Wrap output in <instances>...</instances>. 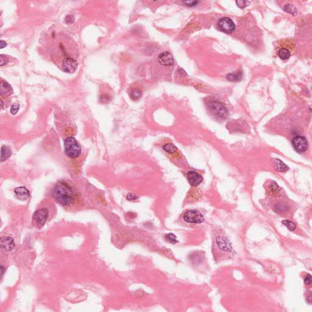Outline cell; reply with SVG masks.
I'll list each match as a JSON object with an SVG mask.
<instances>
[{
  "instance_id": "obj_1",
  "label": "cell",
  "mask_w": 312,
  "mask_h": 312,
  "mask_svg": "<svg viewBox=\"0 0 312 312\" xmlns=\"http://www.w3.org/2000/svg\"><path fill=\"white\" fill-rule=\"evenodd\" d=\"M52 196L57 203L63 206L70 205L74 200L72 188L64 181H59L55 185L52 189Z\"/></svg>"
},
{
  "instance_id": "obj_2",
  "label": "cell",
  "mask_w": 312,
  "mask_h": 312,
  "mask_svg": "<svg viewBox=\"0 0 312 312\" xmlns=\"http://www.w3.org/2000/svg\"><path fill=\"white\" fill-rule=\"evenodd\" d=\"M64 151L67 157L75 158L80 156L81 147L73 137H68L64 140Z\"/></svg>"
},
{
  "instance_id": "obj_3",
  "label": "cell",
  "mask_w": 312,
  "mask_h": 312,
  "mask_svg": "<svg viewBox=\"0 0 312 312\" xmlns=\"http://www.w3.org/2000/svg\"><path fill=\"white\" fill-rule=\"evenodd\" d=\"M208 112L214 116L219 119H226L228 112L224 104L216 101H210L207 104Z\"/></svg>"
},
{
  "instance_id": "obj_4",
  "label": "cell",
  "mask_w": 312,
  "mask_h": 312,
  "mask_svg": "<svg viewBox=\"0 0 312 312\" xmlns=\"http://www.w3.org/2000/svg\"><path fill=\"white\" fill-rule=\"evenodd\" d=\"M183 219L185 221L193 224H200L204 221L203 215L196 210L187 211L183 216Z\"/></svg>"
},
{
  "instance_id": "obj_5",
  "label": "cell",
  "mask_w": 312,
  "mask_h": 312,
  "mask_svg": "<svg viewBox=\"0 0 312 312\" xmlns=\"http://www.w3.org/2000/svg\"><path fill=\"white\" fill-rule=\"evenodd\" d=\"M48 216V210L47 208H40L34 212L32 216V219L37 227L41 228L45 224Z\"/></svg>"
},
{
  "instance_id": "obj_6",
  "label": "cell",
  "mask_w": 312,
  "mask_h": 312,
  "mask_svg": "<svg viewBox=\"0 0 312 312\" xmlns=\"http://www.w3.org/2000/svg\"><path fill=\"white\" fill-rule=\"evenodd\" d=\"M218 26L221 31L226 34H231L235 29V25L234 22L228 17H223L221 18L218 22Z\"/></svg>"
},
{
  "instance_id": "obj_7",
  "label": "cell",
  "mask_w": 312,
  "mask_h": 312,
  "mask_svg": "<svg viewBox=\"0 0 312 312\" xmlns=\"http://www.w3.org/2000/svg\"><path fill=\"white\" fill-rule=\"evenodd\" d=\"M292 144L295 150L299 153H304L308 147L306 139L301 135L295 137L292 140Z\"/></svg>"
},
{
  "instance_id": "obj_8",
  "label": "cell",
  "mask_w": 312,
  "mask_h": 312,
  "mask_svg": "<svg viewBox=\"0 0 312 312\" xmlns=\"http://www.w3.org/2000/svg\"><path fill=\"white\" fill-rule=\"evenodd\" d=\"M78 62L73 58L66 57L62 61V69L63 71L68 73H73L78 68Z\"/></svg>"
},
{
  "instance_id": "obj_9",
  "label": "cell",
  "mask_w": 312,
  "mask_h": 312,
  "mask_svg": "<svg viewBox=\"0 0 312 312\" xmlns=\"http://www.w3.org/2000/svg\"><path fill=\"white\" fill-rule=\"evenodd\" d=\"M0 246L2 250L6 252L11 251L15 246L14 240L9 237H2L0 240Z\"/></svg>"
},
{
  "instance_id": "obj_10",
  "label": "cell",
  "mask_w": 312,
  "mask_h": 312,
  "mask_svg": "<svg viewBox=\"0 0 312 312\" xmlns=\"http://www.w3.org/2000/svg\"><path fill=\"white\" fill-rule=\"evenodd\" d=\"M158 60L160 63L164 66H172L174 65V60L173 55L170 52L168 51L161 53L158 57Z\"/></svg>"
},
{
  "instance_id": "obj_11",
  "label": "cell",
  "mask_w": 312,
  "mask_h": 312,
  "mask_svg": "<svg viewBox=\"0 0 312 312\" xmlns=\"http://www.w3.org/2000/svg\"><path fill=\"white\" fill-rule=\"evenodd\" d=\"M187 178L188 182L193 187H196L200 185L203 181V176L199 173L195 171H190L187 174Z\"/></svg>"
},
{
  "instance_id": "obj_12",
  "label": "cell",
  "mask_w": 312,
  "mask_h": 312,
  "mask_svg": "<svg viewBox=\"0 0 312 312\" xmlns=\"http://www.w3.org/2000/svg\"><path fill=\"white\" fill-rule=\"evenodd\" d=\"M14 193L17 199L21 201H25L30 196V192L25 187H19L14 189Z\"/></svg>"
},
{
  "instance_id": "obj_13",
  "label": "cell",
  "mask_w": 312,
  "mask_h": 312,
  "mask_svg": "<svg viewBox=\"0 0 312 312\" xmlns=\"http://www.w3.org/2000/svg\"><path fill=\"white\" fill-rule=\"evenodd\" d=\"M13 93L11 86L5 81H1L0 83V94L1 97H8Z\"/></svg>"
},
{
  "instance_id": "obj_14",
  "label": "cell",
  "mask_w": 312,
  "mask_h": 312,
  "mask_svg": "<svg viewBox=\"0 0 312 312\" xmlns=\"http://www.w3.org/2000/svg\"><path fill=\"white\" fill-rule=\"evenodd\" d=\"M243 73L241 71H235L229 73L226 75V79L231 82H238L242 80Z\"/></svg>"
},
{
  "instance_id": "obj_15",
  "label": "cell",
  "mask_w": 312,
  "mask_h": 312,
  "mask_svg": "<svg viewBox=\"0 0 312 312\" xmlns=\"http://www.w3.org/2000/svg\"><path fill=\"white\" fill-rule=\"evenodd\" d=\"M12 150L7 146H2L1 149V162L6 160L11 156Z\"/></svg>"
},
{
  "instance_id": "obj_16",
  "label": "cell",
  "mask_w": 312,
  "mask_h": 312,
  "mask_svg": "<svg viewBox=\"0 0 312 312\" xmlns=\"http://www.w3.org/2000/svg\"><path fill=\"white\" fill-rule=\"evenodd\" d=\"M274 162H275L276 167V169L277 171H279L280 172H283V171H287L288 169V166L283 162H282L280 160L274 159Z\"/></svg>"
},
{
  "instance_id": "obj_17",
  "label": "cell",
  "mask_w": 312,
  "mask_h": 312,
  "mask_svg": "<svg viewBox=\"0 0 312 312\" xmlns=\"http://www.w3.org/2000/svg\"><path fill=\"white\" fill-rule=\"evenodd\" d=\"M277 55L280 59H282L283 60H287L290 58V57L291 55V53L288 49L283 48H280L278 51Z\"/></svg>"
},
{
  "instance_id": "obj_18",
  "label": "cell",
  "mask_w": 312,
  "mask_h": 312,
  "mask_svg": "<svg viewBox=\"0 0 312 312\" xmlns=\"http://www.w3.org/2000/svg\"><path fill=\"white\" fill-rule=\"evenodd\" d=\"M163 149L166 152H167L168 153H169V154H173V153H175L177 150V148L176 147V146L172 143H167V144L163 146Z\"/></svg>"
},
{
  "instance_id": "obj_19",
  "label": "cell",
  "mask_w": 312,
  "mask_h": 312,
  "mask_svg": "<svg viewBox=\"0 0 312 312\" xmlns=\"http://www.w3.org/2000/svg\"><path fill=\"white\" fill-rule=\"evenodd\" d=\"M142 93L139 89H135L133 90L131 93V97L134 100H137L142 97Z\"/></svg>"
},
{
  "instance_id": "obj_20",
  "label": "cell",
  "mask_w": 312,
  "mask_h": 312,
  "mask_svg": "<svg viewBox=\"0 0 312 312\" xmlns=\"http://www.w3.org/2000/svg\"><path fill=\"white\" fill-rule=\"evenodd\" d=\"M284 10L285 11H286L288 13H290L291 14H293L294 15H296L298 12H297V9H296V7H295L293 5L291 4H286L285 6H284Z\"/></svg>"
},
{
  "instance_id": "obj_21",
  "label": "cell",
  "mask_w": 312,
  "mask_h": 312,
  "mask_svg": "<svg viewBox=\"0 0 312 312\" xmlns=\"http://www.w3.org/2000/svg\"><path fill=\"white\" fill-rule=\"evenodd\" d=\"M282 223L288 227V229L291 230V231H293L295 230V229L296 228V224L293 223L292 221L288 220V219H285V220H283L282 221Z\"/></svg>"
},
{
  "instance_id": "obj_22",
  "label": "cell",
  "mask_w": 312,
  "mask_h": 312,
  "mask_svg": "<svg viewBox=\"0 0 312 312\" xmlns=\"http://www.w3.org/2000/svg\"><path fill=\"white\" fill-rule=\"evenodd\" d=\"M165 238H166V239L169 243H171L173 244H175V243H176L177 242L176 237L174 234H167L165 236Z\"/></svg>"
},
{
  "instance_id": "obj_23",
  "label": "cell",
  "mask_w": 312,
  "mask_h": 312,
  "mask_svg": "<svg viewBox=\"0 0 312 312\" xmlns=\"http://www.w3.org/2000/svg\"><path fill=\"white\" fill-rule=\"evenodd\" d=\"M20 105L18 104H13L12 105L10 108V112L12 115H15L18 112Z\"/></svg>"
},
{
  "instance_id": "obj_24",
  "label": "cell",
  "mask_w": 312,
  "mask_h": 312,
  "mask_svg": "<svg viewBox=\"0 0 312 312\" xmlns=\"http://www.w3.org/2000/svg\"><path fill=\"white\" fill-rule=\"evenodd\" d=\"M9 62L7 57L2 54L0 55V66L2 67L4 65H6Z\"/></svg>"
},
{
  "instance_id": "obj_25",
  "label": "cell",
  "mask_w": 312,
  "mask_h": 312,
  "mask_svg": "<svg viewBox=\"0 0 312 312\" xmlns=\"http://www.w3.org/2000/svg\"><path fill=\"white\" fill-rule=\"evenodd\" d=\"M248 2L246 1H236V4L238 6V7H239L241 9L245 8L247 6Z\"/></svg>"
},
{
  "instance_id": "obj_26",
  "label": "cell",
  "mask_w": 312,
  "mask_h": 312,
  "mask_svg": "<svg viewBox=\"0 0 312 312\" xmlns=\"http://www.w3.org/2000/svg\"><path fill=\"white\" fill-rule=\"evenodd\" d=\"M304 283L306 285H310L312 283V276L308 274L304 279Z\"/></svg>"
},
{
  "instance_id": "obj_27",
  "label": "cell",
  "mask_w": 312,
  "mask_h": 312,
  "mask_svg": "<svg viewBox=\"0 0 312 312\" xmlns=\"http://www.w3.org/2000/svg\"><path fill=\"white\" fill-rule=\"evenodd\" d=\"M139 198V197L137 196H136L135 195H134V194H132V193H129L127 196V199L129 200V201H133V200H136Z\"/></svg>"
},
{
  "instance_id": "obj_28",
  "label": "cell",
  "mask_w": 312,
  "mask_h": 312,
  "mask_svg": "<svg viewBox=\"0 0 312 312\" xmlns=\"http://www.w3.org/2000/svg\"><path fill=\"white\" fill-rule=\"evenodd\" d=\"M185 4L188 6H195L198 3V1H185L184 2Z\"/></svg>"
},
{
  "instance_id": "obj_29",
  "label": "cell",
  "mask_w": 312,
  "mask_h": 312,
  "mask_svg": "<svg viewBox=\"0 0 312 312\" xmlns=\"http://www.w3.org/2000/svg\"><path fill=\"white\" fill-rule=\"evenodd\" d=\"M65 21L67 23H73L74 21V17L73 15H68L65 18Z\"/></svg>"
},
{
  "instance_id": "obj_30",
  "label": "cell",
  "mask_w": 312,
  "mask_h": 312,
  "mask_svg": "<svg viewBox=\"0 0 312 312\" xmlns=\"http://www.w3.org/2000/svg\"><path fill=\"white\" fill-rule=\"evenodd\" d=\"M178 72H179V74H180L181 76H183V77H184V76H185L187 75L186 72H185V71L183 69H182V68H179V69L178 70Z\"/></svg>"
},
{
  "instance_id": "obj_31",
  "label": "cell",
  "mask_w": 312,
  "mask_h": 312,
  "mask_svg": "<svg viewBox=\"0 0 312 312\" xmlns=\"http://www.w3.org/2000/svg\"><path fill=\"white\" fill-rule=\"evenodd\" d=\"M0 45H1V49H2L3 48H4V47H6L7 46V44H6V42H5L3 40H1Z\"/></svg>"
},
{
  "instance_id": "obj_32",
  "label": "cell",
  "mask_w": 312,
  "mask_h": 312,
  "mask_svg": "<svg viewBox=\"0 0 312 312\" xmlns=\"http://www.w3.org/2000/svg\"><path fill=\"white\" fill-rule=\"evenodd\" d=\"M5 270V268H4V266L2 265H1V276H2L3 274H4V271Z\"/></svg>"
},
{
  "instance_id": "obj_33",
  "label": "cell",
  "mask_w": 312,
  "mask_h": 312,
  "mask_svg": "<svg viewBox=\"0 0 312 312\" xmlns=\"http://www.w3.org/2000/svg\"><path fill=\"white\" fill-rule=\"evenodd\" d=\"M1 107H2V105H3V102H2V100H1Z\"/></svg>"
}]
</instances>
